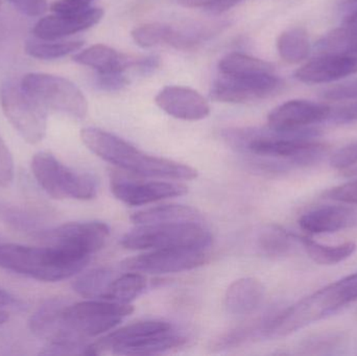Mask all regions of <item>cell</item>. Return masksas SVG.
<instances>
[{"label": "cell", "mask_w": 357, "mask_h": 356, "mask_svg": "<svg viewBox=\"0 0 357 356\" xmlns=\"http://www.w3.org/2000/svg\"><path fill=\"white\" fill-rule=\"evenodd\" d=\"M283 82L274 73L229 77L222 75L211 90V98L216 102L243 104L264 100L280 91Z\"/></svg>", "instance_id": "cell-10"}, {"label": "cell", "mask_w": 357, "mask_h": 356, "mask_svg": "<svg viewBox=\"0 0 357 356\" xmlns=\"http://www.w3.org/2000/svg\"><path fill=\"white\" fill-rule=\"evenodd\" d=\"M299 244L314 263L320 265H335L350 258L356 253V242H346L343 244L328 246L314 242L307 236L298 235Z\"/></svg>", "instance_id": "cell-24"}, {"label": "cell", "mask_w": 357, "mask_h": 356, "mask_svg": "<svg viewBox=\"0 0 357 356\" xmlns=\"http://www.w3.org/2000/svg\"><path fill=\"white\" fill-rule=\"evenodd\" d=\"M185 336H181L175 330L159 332L142 336L135 342L119 349L115 355H153L169 353L174 349H178L186 344Z\"/></svg>", "instance_id": "cell-22"}, {"label": "cell", "mask_w": 357, "mask_h": 356, "mask_svg": "<svg viewBox=\"0 0 357 356\" xmlns=\"http://www.w3.org/2000/svg\"><path fill=\"white\" fill-rule=\"evenodd\" d=\"M172 33L173 27L169 25L163 23H149L133 29L132 38L140 47L148 48L158 44L167 43Z\"/></svg>", "instance_id": "cell-32"}, {"label": "cell", "mask_w": 357, "mask_h": 356, "mask_svg": "<svg viewBox=\"0 0 357 356\" xmlns=\"http://www.w3.org/2000/svg\"><path fill=\"white\" fill-rule=\"evenodd\" d=\"M29 41L25 44V52L39 60H54L67 54L79 52L83 47V41L52 42Z\"/></svg>", "instance_id": "cell-31"}, {"label": "cell", "mask_w": 357, "mask_h": 356, "mask_svg": "<svg viewBox=\"0 0 357 356\" xmlns=\"http://www.w3.org/2000/svg\"><path fill=\"white\" fill-rule=\"evenodd\" d=\"M31 171L39 185L54 199L87 201L98 194V182L93 176L69 169L50 153L36 154Z\"/></svg>", "instance_id": "cell-6"}, {"label": "cell", "mask_w": 357, "mask_h": 356, "mask_svg": "<svg viewBox=\"0 0 357 356\" xmlns=\"http://www.w3.org/2000/svg\"><path fill=\"white\" fill-rule=\"evenodd\" d=\"M111 192L123 204L142 206L165 199L184 196L188 192V188L177 182H144L113 177L111 180Z\"/></svg>", "instance_id": "cell-12"}, {"label": "cell", "mask_w": 357, "mask_h": 356, "mask_svg": "<svg viewBox=\"0 0 357 356\" xmlns=\"http://www.w3.org/2000/svg\"><path fill=\"white\" fill-rule=\"evenodd\" d=\"M21 13L29 17L42 16L47 10V0H8Z\"/></svg>", "instance_id": "cell-40"}, {"label": "cell", "mask_w": 357, "mask_h": 356, "mask_svg": "<svg viewBox=\"0 0 357 356\" xmlns=\"http://www.w3.org/2000/svg\"><path fill=\"white\" fill-rule=\"evenodd\" d=\"M96 86L104 91L114 92L123 89L129 84V79L125 72L98 73L96 79Z\"/></svg>", "instance_id": "cell-37"}, {"label": "cell", "mask_w": 357, "mask_h": 356, "mask_svg": "<svg viewBox=\"0 0 357 356\" xmlns=\"http://www.w3.org/2000/svg\"><path fill=\"white\" fill-rule=\"evenodd\" d=\"M266 288L257 278L245 277L235 280L226 292L225 307L233 316L255 313L264 302Z\"/></svg>", "instance_id": "cell-18"}, {"label": "cell", "mask_w": 357, "mask_h": 356, "mask_svg": "<svg viewBox=\"0 0 357 356\" xmlns=\"http://www.w3.org/2000/svg\"><path fill=\"white\" fill-rule=\"evenodd\" d=\"M208 255L197 249H163L126 259L123 269L138 273L165 275L190 271L205 265Z\"/></svg>", "instance_id": "cell-11"}, {"label": "cell", "mask_w": 357, "mask_h": 356, "mask_svg": "<svg viewBox=\"0 0 357 356\" xmlns=\"http://www.w3.org/2000/svg\"><path fill=\"white\" fill-rule=\"evenodd\" d=\"M349 336L341 330H331L312 334L302 340L297 347L298 355H337L345 353Z\"/></svg>", "instance_id": "cell-23"}, {"label": "cell", "mask_w": 357, "mask_h": 356, "mask_svg": "<svg viewBox=\"0 0 357 356\" xmlns=\"http://www.w3.org/2000/svg\"><path fill=\"white\" fill-rule=\"evenodd\" d=\"M81 139L88 150L102 160L140 177L176 181L197 177V169L189 165L146 154L121 138L96 127L82 130Z\"/></svg>", "instance_id": "cell-2"}, {"label": "cell", "mask_w": 357, "mask_h": 356, "mask_svg": "<svg viewBox=\"0 0 357 356\" xmlns=\"http://www.w3.org/2000/svg\"><path fill=\"white\" fill-rule=\"evenodd\" d=\"M255 244L258 252L264 256L280 258L291 254L299 242L297 234L291 233L276 224H268L258 231Z\"/></svg>", "instance_id": "cell-21"}, {"label": "cell", "mask_w": 357, "mask_h": 356, "mask_svg": "<svg viewBox=\"0 0 357 356\" xmlns=\"http://www.w3.org/2000/svg\"><path fill=\"white\" fill-rule=\"evenodd\" d=\"M220 0H178V3L188 8H207L212 10Z\"/></svg>", "instance_id": "cell-42"}, {"label": "cell", "mask_w": 357, "mask_h": 356, "mask_svg": "<svg viewBox=\"0 0 357 356\" xmlns=\"http://www.w3.org/2000/svg\"><path fill=\"white\" fill-rule=\"evenodd\" d=\"M13 302H14V297L10 293L0 288V307L12 304Z\"/></svg>", "instance_id": "cell-44"}, {"label": "cell", "mask_w": 357, "mask_h": 356, "mask_svg": "<svg viewBox=\"0 0 357 356\" xmlns=\"http://www.w3.org/2000/svg\"><path fill=\"white\" fill-rule=\"evenodd\" d=\"M344 22H345L347 26L356 27L357 29V12L347 15Z\"/></svg>", "instance_id": "cell-45"}, {"label": "cell", "mask_w": 357, "mask_h": 356, "mask_svg": "<svg viewBox=\"0 0 357 356\" xmlns=\"http://www.w3.org/2000/svg\"><path fill=\"white\" fill-rule=\"evenodd\" d=\"M110 228L102 222L69 223L44 229L36 238L46 246L56 247L75 254L92 256L106 245Z\"/></svg>", "instance_id": "cell-9"}, {"label": "cell", "mask_w": 357, "mask_h": 356, "mask_svg": "<svg viewBox=\"0 0 357 356\" xmlns=\"http://www.w3.org/2000/svg\"><path fill=\"white\" fill-rule=\"evenodd\" d=\"M113 279L114 275L111 270L98 268L77 276L73 282V288L77 294L84 298L102 300Z\"/></svg>", "instance_id": "cell-27"}, {"label": "cell", "mask_w": 357, "mask_h": 356, "mask_svg": "<svg viewBox=\"0 0 357 356\" xmlns=\"http://www.w3.org/2000/svg\"><path fill=\"white\" fill-rule=\"evenodd\" d=\"M73 61L77 64L91 67L98 73L125 72L135 64L136 59L126 54H119L112 47L104 44H96L90 46L83 52H77L73 56Z\"/></svg>", "instance_id": "cell-19"}, {"label": "cell", "mask_w": 357, "mask_h": 356, "mask_svg": "<svg viewBox=\"0 0 357 356\" xmlns=\"http://www.w3.org/2000/svg\"><path fill=\"white\" fill-rule=\"evenodd\" d=\"M356 300L357 273H354L320 288L287 309H279L264 330V339L289 336L339 313Z\"/></svg>", "instance_id": "cell-3"}, {"label": "cell", "mask_w": 357, "mask_h": 356, "mask_svg": "<svg viewBox=\"0 0 357 356\" xmlns=\"http://www.w3.org/2000/svg\"><path fill=\"white\" fill-rule=\"evenodd\" d=\"M131 221L136 225L165 223L202 224L203 215L197 209L186 205H160L137 211L132 215Z\"/></svg>", "instance_id": "cell-20"}, {"label": "cell", "mask_w": 357, "mask_h": 356, "mask_svg": "<svg viewBox=\"0 0 357 356\" xmlns=\"http://www.w3.org/2000/svg\"><path fill=\"white\" fill-rule=\"evenodd\" d=\"M146 279L138 272H131L111 281L102 300L131 304L146 291Z\"/></svg>", "instance_id": "cell-26"}, {"label": "cell", "mask_w": 357, "mask_h": 356, "mask_svg": "<svg viewBox=\"0 0 357 356\" xmlns=\"http://www.w3.org/2000/svg\"><path fill=\"white\" fill-rule=\"evenodd\" d=\"M357 163V141L340 148L331 158V165L335 169H349Z\"/></svg>", "instance_id": "cell-38"}, {"label": "cell", "mask_w": 357, "mask_h": 356, "mask_svg": "<svg viewBox=\"0 0 357 356\" xmlns=\"http://www.w3.org/2000/svg\"><path fill=\"white\" fill-rule=\"evenodd\" d=\"M22 89L45 109L64 113L77 119L85 118L88 102L79 88L69 79L43 72L25 75Z\"/></svg>", "instance_id": "cell-7"}, {"label": "cell", "mask_w": 357, "mask_h": 356, "mask_svg": "<svg viewBox=\"0 0 357 356\" xmlns=\"http://www.w3.org/2000/svg\"><path fill=\"white\" fill-rule=\"evenodd\" d=\"M160 65V59L157 56H146V58L138 59L132 68H135L138 73L142 75H149L154 72Z\"/></svg>", "instance_id": "cell-41"}, {"label": "cell", "mask_w": 357, "mask_h": 356, "mask_svg": "<svg viewBox=\"0 0 357 356\" xmlns=\"http://www.w3.org/2000/svg\"><path fill=\"white\" fill-rule=\"evenodd\" d=\"M91 257L56 247L0 245V268L43 282H58L84 271Z\"/></svg>", "instance_id": "cell-4"}, {"label": "cell", "mask_w": 357, "mask_h": 356, "mask_svg": "<svg viewBox=\"0 0 357 356\" xmlns=\"http://www.w3.org/2000/svg\"><path fill=\"white\" fill-rule=\"evenodd\" d=\"M8 320V314L6 313V311H1L0 309V326L3 325V324H6V322Z\"/></svg>", "instance_id": "cell-46"}, {"label": "cell", "mask_w": 357, "mask_h": 356, "mask_svg": "<svg viewBox=\"0 0 357 356\" xmlns=\"http://www.w3.org/2000/svg\"><path fill=\"white\" fill-rule=\"evenodd\" d=\"M220 71L222 75L237 77V75H258V73H274L272 63L247 54L232 52L220 60Z\"/></svg>", "instance_id": "cell-28"}, {"label": "cell", "mask_w": 357, "mask_h": 356, "mask_svg": "<svg viewBox=\"0 0 357 356\" xmlns=\"http://www.w3.org/2000/svg\"><path fill=\"white\" fill-rule=\"evenodd\" d=\"M96 0H56L52 4L50 10L54 14L77 15L93 8Z\"/></svg>", "instance_id": "cell-36"}, {"label": "cell", "mask_w": 357, "mask_h": 356, "mask_svg": "<svg viewBox=\"0 0 357 356\" xmlns=\"http://www.w3.org/2000/svg\"><path fill=\"white\" fill-rule=\"evenodd\" d=\"M0 219L15 230L35 233L36 236L44 230L37 215L10 203L0 202Z\"/></svg>", "instance_id": "cell-30"}, {"label": "cell", "mask_w": 357, "mask_h": 356, "mask_svg": "<svg viewBox=\"0 0 357 356\" xmlns=\"http://www.w3.org/2000/svg\"><path fill=\"white\" fill-rule=\"evenodd\" d=\"M357 73V54H323L300 67L295 72L298 81L305 84H325Z\"/></svg>", "instance_id": "cell-16"}, {"label": "cell", "mask_w": 357, "mask_h": 356, "mask_svg": "<svg viewBox=\"0 0 357 356\" xmlns=\"http://www.w3.org/2000/svg\"><path fill=\"white\" fill-rule=\"evenodd\" d=\"M14 160L6 142L0 136V187H8L14 180Z\"/></svg>", "instance_id": "cell-35"}, {"label": "cell", "mask_w": 357, "mask_h": 356, "mask_svg": "<svg viewBox=\"0 0 357 356\" xmlns=\"http://www.w3.org/2000/svg\"><path fill=\"white\" fill-rule=\"evenodd\" d=\"M310 48L307 31L301 27L283 31L277 41V49L281 59L289 64H297L305 60L310 56Z\"/></svg>", "instance_id": "cell-25"}, {"label": "cell", "mask_w": 357, "mask_h": 356, "mask_svg": "<svg viewBox=\"0 0 357 356\" xmlns=\"http://www.w3.org/2000/svg\"><path fill=\"white\" fill-rule=\"evenodd\" d=\"M331 106L310 100H294L275 108L268 114V129L281 133L300 131L327 121Z\"/></svg>", "instance_id": "cell-13"}, {"label": "cell", "mask_w": 357, "mask_h": 356, "mask_svg": "<svg viewBox=\"0 0 357 356\" xmlns=\"http://www.w3.org/2000/svg\"><path fill=\"white\" fill-rule=\"evenodd\" d=\"M155 102L161 110L182 121H202L210 114L207 100L195 90L182 86H167Z\"/></svg>", "instance_id": "cell-14"}, {"label": "cell", "mask_w": 357, "mask_h": 356, "mask_svg": "<svg viewBox=\"0 0 357 356\" xmlns=\"http://www.w3.org/2000/svg\"><path fill=\"white\" fill-rule=\"evenodd\" d=\"M212 235L199 223H165L138 225L121 238L129 250L197 249L205 250L211 245Z\"/></svg>", "instance_id": "cell-5"}, {"label": "cell", "mask_w": 357, "mask_h": 356, "mask_svg": "<svg viewBox=\"0 0 357 356\" xmlns=\"http://www.w3.org/2000/svg\"><path fill=\"white\" fill-rule=\"evenodd\" d=\"M323 98L329 100H357V79L326 90Z\"/></svg>", "instance_id": "cell-39"}, {"label": "cell", "mask_w": 357, "mask_h": 356, "mask_svg": "<svg viewBox=\"0 0 357 356\" xmlns=\"http://www.w3.org/2000/svg\"><path fill=\"white\" fill-rule=\"evenodd\" d=\"M318 130L314 127L281 133L273 130H231L224 137L241 154L252 157L250 162L264 173H289L295 169H307L323 160L328 146L317 141Z\"/></svg>", "instance_id": "cell-1"}, {"label": "cell", "mask_w": 357, "mask_h": 356, "mask_svg": "<svg viewBox=\"0 0 357 356\" xmlns=\"http://www.w3.org/2000/svg\"><path fill=\"white\" fill-rule=\"evenodd\" d=\"M302 230L310 234H329L357 226V208L328 205L308 211L299 219Z\"/></svg>", "instance_id": "cell-17"}, {"label": "cell", "mask_w": 357, "mask_h": 356, "mask_svg": "<svg viewBox=\"0 0 357 356\" xmlns=\"http://www.w3.org/2000/svg\"><path fill=\"white\" fill-rule=\"evenodd\" d=\"M0 6H1V3H0Z\"/></svg>", "instance_id": "cell-47"}, {"label": "cell", "mask_w": 357, "mask_h": 356, "mask_svg": "<svg viewBox=\"0 0 357 356\" xmlns=\"http://www.w3.org/2000/svg\"><path fill=\"white\" fill-rule=\"evenodd\" d=\"M324 198L344 204L357 205V180L327 190Z\"/></svg>", "instance_id": "cell-34"}, {"label": "cell", "mask_w": 357, "mask_h": 356, "mask_svg": "<svg viewBox=\"0 0 357 356\" xmlns=\"http://www.w3.org/2000/svg\"><path fill=\"white\" fill-rule=\"evenodd\" d=\"M337 106L331 107L328 123L333 125H347L357 121V100H349Z\"/></svg>", "instance_id": "cell-33"}, {"label": "cell", "mask_w": 357, "mask_h": 356, "mask_svg": "<svg viewBox=\"0 0 357 356\" xmlns=\"http://www.w3.org/2000/svg\"><path fill=\"white\" fill-rule=\"evenodd\" d=\"M104 16V10L92 8L77 15L54 14L43 17L36 23L33 33L38 39L54 41L79 33L98 24Z\"/></svg>", "instance_id": "cell-15"}, {"label": "cell", "mask_w": 357, "mask_h": 356, "mask_svg": "<svg viewBox=\"0 0 357 356\" xmlns=\"http://www.w3.org/2000/svg\"><path fill=\"white\" fill-rule=\"evenodd\" d=\"M0 105L3 114L21 137L31 144H39L47 130V113L22 89L8 81L0 88Z\"/></svg>", "instance_id": "cell-8"}, {"label": "cell", "mask_w": 357, "mask_h": 356, "mask_svg": "<svg viewBox=\"0 0 357 356\" xmlns=\"http://www.w3.org/2000/svg\"><path fill=\"white\" fill-rule=\"evenodd\" d=\"M239 1H241V0H220V2H218V3L210 10L218 14V13L224 12V10H229V8H232V6H234L235 4Z\"/></svg>", "instance_id": "cell-43"}, {"label": "cell", "mask_w": 357, "mask_h": 356, "mask_svg": "<svg viewBox=\"0 0 357 356\" xmlns=\"http://www.w3.org/2000/svg\"><path fill=\"white\" fill-rule=\"evenodd\" d=\"M316 47L322 54H357V29L346 25L333 29L319 40Z\"/></svg>", "instance_id": "cell-29"}]
</instances>
